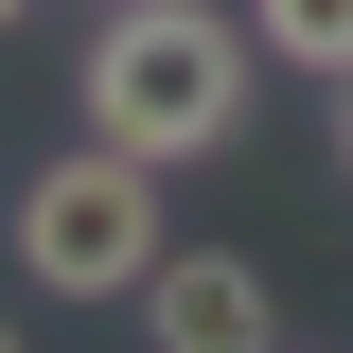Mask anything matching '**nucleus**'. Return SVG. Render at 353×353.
Returning a JSON list of instances; mask_svg holds the SVG:
<instances>
[{
    "label": "nucleus",
    "mask_w": 353,
    "mask_h": 353,
    "mask_svg": "<svg viewBox=\"0 0 353 353\" xmlns=\"http://www.w3.org/2000/svg\"><path fill=\"white\" fill-rule=\"evenodd\" d=\"M336 176H353V88H336Z\"/></svg>",
    "instance_id": "39448f33"
},
{
    "label": "nucleus",
    "mask_w": 353,
    "mask_h": 353,
    "mask_svg": "<svg viewBox=\"0 0 353 353\" xmlns=\"http://www.w3.org/2000/svg\"><path fill=\"white\" fill-rule=\"evenodd\" d=\"M18 18H36V0H0V36H18Z\"/></svg>",
    "instance_id": "423d86ee"
},
{
    "label": "nucleus",
    "mask_w": 353,
    "mask_h": 353,
    "mask_svg": "<svg viewBox=\"0 0 353 353\" xmlns=\"http://www.w3.org/2000/svg\"><path fill=\"white\" fill-rule=\"evenodd\" d=\"M88 88V141H124V159H212L230 124H248V88H265V36L230 18V0H106V36L71 53Z\"/></svg>",
    "instance_id": "f257e3e1"
},
{
    "label": "nucleus",
    "mask_w": 353,
    "mask_h": 353,
    "mask_svg": "<svg viewBox=\"0 0 353 353\" xmlns=\"http://www.w3.org/2000/svg\"><path fill=\"white\" fill-rule=\"evenodd\" d=\"M0 353H18V318H0Z\"/></svg>",
    "instance_id": "0eeeda50"
},
{
    "label": "nucleus",
    "mask_w": 353,
    "mask_h": 353,
    "mask_svg": "<svg viewBox=\"0 0 353 353\" xmlns=\"http://www.w3.org/2000/svg\"><path fill=\"white\" fill-rule=\"evenodd\" d=\"M248 36L283 53V71H318V88H353V0H248Z\"/></svg>",
    "instance_id": "20e7f679"
},
{
    "label": "nucleus",
    "mask_w": 353,
    "mask_h": 353,
    "mask_svg": "<svg viewBox=\"0 0 353 353\" xmlns=\"http://www.w3.org/2000/svg\"><path fill=\"white\" fill-rule=\"evenodd\" d=\"M0 248H18L36 301H141V265H159V159H124V141L36 159L18 212H0Z\"/></svg>",
    "instance_id": "f03ea898"
},
{
    "label": "nucleus",
    "mask_w": 353,
    "mask_h": 353,
    "mask_svg": "<svg viewBox=\"0 0 353 353\" xmlns=\"http://www.w3.org/2000/svg\"><path fill=\"white\" fill-rule=\"evenodd\" d=\"M141 336L159 353H283V301H265L248 248H159L141 265Z\"/></svg>",
    "instance_id": "7ed1b4c3"
}]
</instances>
